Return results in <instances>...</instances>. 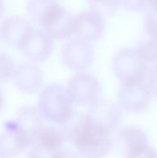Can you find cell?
I'll list each match as a JSON object with an SVG mask.
<instances>
[{
	"mask_svg": "<svg viewBox=\"0 0 157 158\" xmlns=\"http://www.w3.org/2000/svg\"><path fill=\"white\" fill-rule=\"evenodd\" d=\"M152 0H121V4L129 10L142 12L151 7Z\"/></svg>",
	"mask_w": 157,
	"mask_h": 158,
	"instance_id": "obj_22",
	"label": "cell"
},
{
	"mask_svg": "<svg viewBox=\"0 0 157 158\" xmlns=\"http://www.w3.org/2000/svg\"><path fill=\"white\" fill-rule=\"evenodd\" d=\"M144 29L149 36L157 37V9L150 7L143 19Z\"/></svg>",
	"mask_w": 157,
	"mask_h": 158,
	"instance_id": "obj_21",
	"label": "cell"
},
{
	"mask_svg": "<svg viewBox=\"0 0 157 158\" xmlns=\"http://www.w3.org/2000/svg\"><path fill=\"white\" fill-rule=\"evenodd\" d=\"M61 61L63 65L75 72L88 69L95 59V51L91 42L80 37L70 39L62 47Z\"/></svg>",
	"mask_w": 157,
	"mask_h": 158,
	"instance_id": "obj_7",
	"label": "cell"
},
{
	"mask_svg": "<svg viewBox=\"0 0 157 158\" xmlns=\"http://www.w3.org/2000/svg\"><path fill=\"white\" fill-rule=\"evenodd\" d=\"M118 150L127 157H156L155 150L151 147L145 131L138 127L121 129L115 140Z\"/></svg>",
	"mask_w": 157,
	"mask_h": 158,
	"instance_id": "obj_5",
	"label": "cell"
},
{
	"mask_svg": "<svg viewBox=\"0 0 157 158\" xmlns=\"http://www.w3.org/2000/svg\"><path fill=\"white\" fill-rule=\"evenodd\" d=\"M32 29L30 22L24 18L9 17L2 23L1 37L9 46L20 48Z\"/></svg>",
	"mask_w": 157,
	"mask_h": 158,
	"instance_id": "obj_15",
	"label": "cell"
},
{
	"mask_svg": "<svg viewBox=\"0 0 157 158\" xmlns=\"http://www.w3.org/2000/svg\"><path fill=\"white\" fill-rule=\"evenodd\" d=\"M113 71L122 82L143 81L148 76V63L141 56L137 49L122 48L113 58Z\"/></svg>",
	"mask_w": 157,
	"mask_h": 158,
	"instance_id": "obj_2",
	"label": "cell"
},
{
	"mask_svg": "<svg viewBox=\"0 0 157 158\" xmlns=\"http://www.w3.org/2000/svg\"><path fill=\"white\" fill-rule=\"evenodd\" d=\"M3 8H4L3 0H0V17H1V15H2V12H3Z\"/></svg>",
	"mask_w": 157,
	"mask_h": 158,
	"instance_id": "obj_26",
	"label": "cell"
},
{
	"mask_svg": "<svg viewBox=\"0 0 157 158\" xmlns=\"http://www.w3.org/2000/svg\"><path fill=\"white\" fill-rule=\"evenodd\" d=\"M3 107H4V99H3V96H2L1 92H0V112L2 111Z\"/></svg>",
	"mask_w": 157,
	"mask_h": 158,
	"instance_id": "obj_24",
	"label": "cell"
},
{
	"mask_svg": "<svg viewBox=\"0 0 157 158\" xmlns=\"http://www.w3.org/2000/svg\"><path fill=\"white\" fill-rule=\"evenodd\" d=\"M43 30L56 41L68 40L77 32V15L66 8Z\"/></svg>",
	"mask_w": 157,
	"mask_h": 158,
	"instance_id": "obj_16",
	"label": "cell"
},
{
	"mask_svg": "<svg viewBox=\"0 0 157 158\" xmlns=\"http://www.w3.org/2000/svg\"><path fill=\"white\" fill-rule=\"evenodd\" d=\"M86 114L92 126L109 135H112L118 128L122 118L118 105L103 99L89 106Z\"/></svg>",
	"mask_w": 157,
	"mask_h": 158,
	"instance_id": "obj_9",
	"label": "cell"
},
{
	"mask_svg": "<svg viewBox=\"0 0 157 158\" xmlns=\"http://www.w3.org/2000/svg\"><path fill=\"white\" fill-rule=\"evenodd\" d=\"M152 93L143 81L122 83L118 94V105L130 114L143 112L150 105Z\"/></svg>",
	"mask_w": 157,
	"mask_h": 158,
	"instance_id": "obj_8",
	"label": "cell"
},
{
	"mask_svg": "<svg viewBox=\"0 0 157 158\" xmlns=\"http://www.w3.org/2000/svg\"><path fill=\"white\" fill-rule=\"evenodd\" d=\"M54 41L43 29H32L19 49L31 61L43 62L51 56Z\"/></svg>",
	"mask_w": 157,
	"mask_h": 158,
	"instance_id": "obj_10",
	"label": "cell"
},
{
	"mask_svg": "<svg viewBox=\"0 0 157 158\" xmlns=\"http://www.w3.org/2000/svg\"><path fill=\"white\" fill-rule=\"evenodd\" d=\"M136 49L148 64H157V37L149 36L143 40Z\"/></svg>",
	"mask_w": 157,
	"mask_h": 158,
	"instance_id": "obj_18",
	"label": "cell"
},
{
	"mask_svg": "<svg viewBox=\"0 0 157 158\" xmlns=\"http://www.w3.org/2000/svg\"><path fill=\"white\" fill-rule=\"evenodd\" d=\"M0 38H2V37H1V31H0Z\"/></svg>",
	"mask_w": 157,
	"mask_h": 158,
	"instance_id": "obj_27",
	"label": "cell"
},
{
	"mask_svg": "<svg viewBox=\"0 0 157 158\" xmlns=\"http://www.w3.org/2000/svg\"><path fill=\"white\" fill-rule=\"evenodd\" d=\"M65 7L57 0H28L26 10L32 21L43 29L48 26Z\"/></svg>",
	"mask_w": 157,
	"mask_h": 158,
	"instance_id": "obj_14",
	"label": "cell"
},
{
	"mask_svg": "<svg viewBox=\"0 0 157 158\" xmlns=\"http://www.w3.org/2000/svg\"><path fill=\"white\" fill-rule=\"evenodd\" d=\"M147 85L154 96L157 97V64H155L148 73Z\"/></svg>",
	"mask_w": 157,
	"mask_h": 158,
	"instance_id": "obj_23",
	"label": "cell"
},
{
	"mask_svg": "<svg viewBox=\"0 0 157 158\" xmlns=\"http://www.w3.org/2000/svg\"><path fill=\"white\" fill-rule=\"evenodd\" d=\"M105 31L104 14L94 8L77 15L76 35L91 43L100 40Z\"/></svg>",
	"mask_w": 157,
	"mask_h": 158,
	"instance_id": "obj_12",
	"label": "cell"
},
{
	"mask_svg": "<svg viewBox=\"0 0 157 158\" xmlns=\"http://www.w3.org/2000/svg\"><path fill=\"white\" fill-rule=\"evenodd\" d=\"M12 79L16 88L23 94L37 93L43 82L42 70L31 63L21 64L16 68Z\"/></svg>",
	"mask_w": 157,
	"mask_h": 158,
	"instance_id": "obj_13",
	"label": "cell"
},
{
	"mask_svg": "<svg viewBox=\"0 0 157 158\" xmlns=\"http://www.w3.org/2000/svg\"><path fill=\"white\" fill-rule=\"evenodd\" d=\"M151 7L157 9V0H152V3H151Z\"/></svg>",
	"mask_w": 157,
	"mask_h": 158,
	"instance_id": "obj_25",
	"label": "cell"
},
{
	"mask_svg": "<svg viewBox=\"0 0 157 158\" xmlns=\"http://www.w3.org/2000/svg\"><path fill=\"white\" fill-rule=\"evenodd\" d=\"M66 138L56 127H43L31 144L29 156L40 158L69 156L64 148Z\"/></svg>",
	"mask_w": 157,
	"mask_h": 158,
	"instance_id": "obj_4",
	"label": "cell"
},
{
	"mask_svg": "<svg viewBox=\"0 0 157 158\" xmlns=\"http://www.w3.org/2000/svg\"><path fill=\"white\" fill-rule=\"evenodd\" d=\"M93 8L105 13H112L118 9L121 0H88Z\"/></svg>",
	"mask_w": 157,
	"mask_h": 158,
	"instance_id": "obj_20",
	"label": "cell"
},
{
	"mask_svg": "<svg viewBox=\"0 0 157 158\" xmlns=\"http://www.w3.org/2000/svg\"><path fill=\"white\" fill-rule=\"evenodd\" d=\"M67 89L73 103L80 106H91L102 96L101 82L96 77L84 71L72 76Z\"/></svg>",
	"mask_w": 157,
	"mask_h": 158,
	"instance_id": "obj_6",
	"label": "cell"
},
{
	"mask_svg": "<svg viewBox=\"0 0 157 158\" xmlns=\"http://www.w3.org/2000/svg\"><path fill=\"white\" fill-rule=\"evenodd\" d=\"M74 105L67 87L57 83L43 88L38 99V108L43 117L58 126L73 114Z\"/></svg>",
	"mask_w": 157,
	"mask_h": 158,
	"instance_id": "obj_1",
	"label": "cell"
},
{
	"mask_svg": "<svg viewBox=\"0 0 157 158\" xmlns=\"http://www.w3.org/2000/svg\"><path fill=\"white\" fill-rule=\"evenodd\" d=\"M31 141L19 129L16 120H8L4 124L0 133V156L10 157L19 155L30 147Z\"/></svg>",
	"mask_w": 157,
	"mask_h": 158,
	"instance_id": "obj_11",
	"label": "cell"
},
{
	"mask_svg": "<svg viewBox=\"0 0 157 158\" xmlns=\"http://www.w3.org/2000/svg\"><path fill=\"white\" fill-rule=\"evenodd\" d=\"M71 143L78 156L84 157H102L111 152L114 142L111 135L92 126L88 120V124Z\"/></svg>",
	"mask_w": 157,
	"mask_h": 158,
	"instance_id": "obj_3",
	"label": "cell"
},
{
	"mask_svg": "<svg viewBox=\"0 0 157 158\" xmlns=\"http://www.w3.org/2000/svg\"><path fill=\"white\" fill-rule=\"evenodd\" d=\"M43 117L40 113V111H37L32 107L27 106L21 108L19 111L15 120L19 129L32 143L35 136L43 127Z\"/></svg>",
	"mask_w": 157,
	"mask_h": 158,
	"instance_id": "obj_17",
	"label": "cell"
},
{
	"mask_svg": "<svg viewBox=\"0 0 157 158\" xmlns=\"http://www.w3.org/2000/svg\"><path fill=\"white\" fill-rule=\"evenodd\" d=\"M16 67L13 60L5 54H0V84L13 78Z\"/></svg>",
	"mask_w": 157,
	"mask_h": 158,
	"instance_id": "obj_19",
	"label": "cell"
}]
</instances>
